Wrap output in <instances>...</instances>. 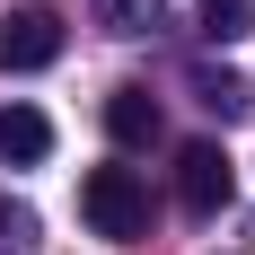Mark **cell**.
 <instances>
[{"label": "cell", "instance_id": "cell-1", "mask_svg": "<svg viewBox=\"0 0 255 255\" xmlns=\"http://www.w3.org/2000/svg\"><path fill=\"white\" fill-rule=\"evenodd\" d=\"M79 211H88V229H97V238H115V247L150 238V185L132 176V167H88Z\"/></svg>", "mask_w": 255, "mask_h": 255}, {"label": "cell", "instance_id": "cell-6", "mask_svg": "<svg viewBox=\"0 0 255 255\" xmlns=\"http://www.w3.org/2000/svg\"><path fill=\"white\" fill-rule=\"evenodd\" d=\"M167 18V0H97V26L106 35H150Z\"/></svg>", "mask_w": 255, "mask_h": 255}, {"label": "cell", "instance_id": "cell-4", "mask_svg": "<svg viewBox=\"0 0 255 255\" xmlns=\"http://www.w3.org/2000/svg\"><path fill=\"white\" fill-rule=\"evenodd\" d=\"M106 132H115L124 150H150V141H158V97L141 88V79H124V88L106 97Z\"/></svg>", "mask_w": 255, "mask_h": 255}, {"label": "cell", "instance_id": "cell-3", "mask_svg": "<svg viewBox=\"0 0 255 255\" xmlns=\"http://www.w3.org/2000/svg\"><path fill=\"white\" fill-rule=\"evenodd\" d=\"M62 44H71V35H62L53 9H9V18H0V71H53Z\"/></svg>", "mask_w": 255, "mask_h": 255}, {"label": "cell", "instance_id": "cell-7", "mask_svg": "<svg viewBox=\"0 0 255 255\" xmlns=\"http://www.w3.org/2000/svg\"><path fill=\"white\" fill-rule=\"evenodd\" d=\"M247 26H255V0H203V35L211 44H238Z\"/></svg>", "mask_w": 255, "mask_h": 255}, {"label": "cell", "instance_id": "cell-9", "mask_svg": "<svg viewBox=\"0 0 255 255\" xmlns=\"http://www.w3.org/2000/svg\"><path fill=\"white\" fill-rule=\"evenodd\" d=\"M26 238H35V220H26V211H18V203H9V194H0V255H18V247H26Z\"/></svg>", "mask_w": 255, "mask_h": 255}, {"label": "cell", "instance_id": "cell-8", "mask_svg": "<svg viewBox=\"0 0 255 255\" xmlns=\"http://www.w3.org/2000/svg\"><path fill=\"white\" fill-rule=\"evenodd\" d=\"M194 88H203V106H211V115H247V79H238V71H203Z\"/></svg>", "mask_w": 255, "mask_h": 255}, {"label": "cell", "instance_id": "cell-2", "mask_svg": "<svg viewBox=\"0 0 255 255\" xmlns=\"http://www.w3.org/2000/svg\"><path fill=\"white\" fill-rule=\"evenodd\" d=\"M238 194V176H229V150L220 141H185L176 150V203L194 211V220H211V211Z\"/></svg>", "mask_w": 255, "mask_h": 255}, {"label": "cell", "instance_id": "cell-5", "mask_svg": "<svg viewBox=\"0 0 255 255\" xmlns=\"http://www.w3.org/2000/svg\"><path fill=\"white\" fill-rule=\"evenodd\" d=\"M0 158H9V167H44L53 158V124L35 106H9V115H0Z\"/></svg>", "mask_w": 255, "mask_h": 255}]
</instances>
